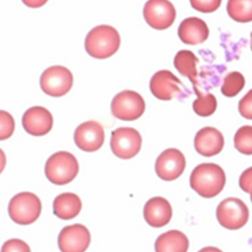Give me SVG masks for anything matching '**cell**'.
Instances as JSON below:
<instances>
[{
	"label": "cell",
	"instance_id": "6da1fadb",
	"mask_svg": "<svg viewBox=\"0 0 252 252\" xmlns=\"http://www.w3.org/2000/svg\"><path fill=\"white\" fill-rule=\"evenodd\" d=\"M226 174L221 166L206 162L195 167L190 176V186L204 198L219 195L226 185Z\"/></svg>",
	"mask_w": 252,
	"mask_h": 252
},
{
	"label": "cell",
	"instance_id": "7a4b0ae2",
	"mask_svg": "<svg viewBox=\"0 0 252 252\" xmlns=\"http://www.w3.org/2000/svg\"><path fill=\"white\" fill-rule=\"evenodd\" d=\"M121 45L119 32L114 27L100 25L91 30L85 38V50L93 58L104 60L112 57Z\"/></svg>",
	"mask_w": 252,
	"mask_h": 252
},
{
	"label": "cell",
	"instance_id": "3957f363",
	"mask_svg": "<svg viewBox=\"0 0 252 252\" xmlns=\"http://www.w3.org/2000/svg\"><path fill=\"white\" fill-rule=\"evenodd\" d=\"M80 170L77 158L68 151H58L46 160L45 173L47 180L56 185L71 183Z\"/></svg>",
	"mask_w": 252,
	"mask_h": 252
},
{
	"label": "cell",
	"instance_id": "277c9868",
	"mask_svg": "<svg viewBox=\"0 0 252 252\" xmlns=\"http://www.w3.org/2000/svg\"><path fill=\"white\" fill-rule=\"evenodd\" d=\"M9 216L19 225H31L40 218L42 202L31 192H22L14 195L9 204Z\"/></svg>",
	"mask_w": 252,
	"mask_h": 252
},
{
	"label": "cell",
	"instance_id": "5b68a950",
	"mask_svg": "<svg viewBox=\"0 0 252 252\" xmlns=\"http://www.w3.org/2000/svg\"><path fill=\"white\" fill-rule=\"evenodd\" d=\"M217 218L218 223L225 229H240L249 221L250 210L240 198L229 197L219 203Z\"/></svg>",
	"mask_w": 252,
	"mask_h": 252
},
{
	"label": "cell",
	"instance_id": "8992f818",
	"mask_svg": "<svg viewBox=\"0 0 252 252\" xmlns=\"http://www.w3.org/2000/svg\"><path fill=\"white\" fill-rule=\"evenodd\" d=\"M112 114L123 121H134L144 115L146 102L135 91L125 90L118 93L111 104Z\"/></svg>",
	"mask_w": 252,
	"mask_h": 252
},
{
	"label": "cell",
	"instance_id": "52a82bcc",
	"mask_svg": "<svg viewBox=\"0 0 252 252\" xmlns=\"http://www.w3.org/2000/svg\"><path fill=\"white\" fill-rule=\"evenodd\" d=\"M73 81V75L68 68L54 65L43 72L40 79V86L46 94L53 97H61L71 90Z\"/></svg>",
	"mask_w": 252,
	"mask_h": 252
},
{
	"label": "cell",
	"instance_id": "ba28073f",
	"mask_svg": "<svg viewBox=\"0 0 252 252\" xmlns=\"http://www.w3.org/2000/svg\"><path fill=\"white\" fill-rule=\"evenodd\" d=\"M142 148V136L133 127H118L112 132L111 149L119 159L128 160L135 157Z\"/></svg>",
	"mask_w": 252,
	"mask_h": 252
},
{
	"label": "cell",
	"instance_id": "9c48e42d",
	"mask_svg": "<svg viewBox=\"0 0 252 252\" xmlns=\"http://www.w3.org/2000/svg\"><path fill=\"white\" fill-rule=\"evenodd\" d=\"M149 88L156 98L164 101L184 95V83L169 70L156 72L150 80Z\"/></svg>",
	"mask_w": 252,
	"mask_h": 252
},
{
	"label": "cell",
	"instance_id": "30bf717a",
	"mask_svg": "<svg viewBox=\"0 0 252 252\" xmlns=\"http://www.w3.org/2000/svg\"><path fill=\"white\" fill-rule=\"evenodd\" d=\"M144 18L152 29L164 31L176 19V9L168 0H149L144 7Z\"/></svg>",
	"mask_w": 252,
	"mask_h": 252
},
{
	"label": "cell",
	"instance_id": "8fae6325",
	"mask_svg": "<svg viewBox=\"0 0 252 252\" xmlns=\"http://www.w3.org/2000/svg\"><path fill=\"white\" fill-rule=\"evenodd\" d=\"M186 160L184 153L177 149H165L157 158L155 170L162 181L172 182L179 179L185 170Z\"/></svg>",
	"mask_w": 252,
	"mask_h": 252
},
{
	"label": "cell",
	"instance_id": "7c38bea8",
	"mask_svg": "<svg viewBox=\"0 0 252 252\" xmlns=\"http://www.w3.org/2000/svg\"><path fill=\"white\" fill-rule=\"evenodd\" d=\"M90 244L91 233L81 224L64 227L58 237V246L62 252H85Z\"/></svg>",
	"mask_w": 252,
	"mask_h": 252
},
{
	"label": "cell",
	"instance_id": "4fadbf2b",
	"mask_svg": "<svg viewBox=\"0 0 252 252\" xmlns=\"http://www.w3.org/2000/svg\"><path fill=\"white\" fill-rule=\"evenodd\" d=\"M74 140L79 149L85 152H94L104 144L103 126L96 121H86L75 130Z\"/></svg>",
	"mask_w": 252,
	"mask_h": 252
},
{
	"label": "cell",
	"instance_id": "5bb4252c",
	"mask_svg": "<svg viewBox=\"0 0 252 252\" xmlns=\"http://www.w3.org/2000/svg\"><path fill=\"white\" fill-rule=\"evenodd\" d=\"M24 129L32 136H44L53 127V116L42 106H34L25 112L22 117Z\"/></svg>",
	"mask_w": 252,
	"mask_h": 252
},
{
	"label": "cell",
	"instance_id": "9a60e30c",
	"mask_svg": "<svg viewBox=\"0 0 252 252\" xmlns=\"http://www.w3.org/2000/svg\"><path fill=\"white\" fill-rule=\"evenodd\" d=\"M173 210L169 201L161 196L150 198L144 207V218L152 228H162L172 218Z\"/></svg>",
	"mask_w": 252,
	"mask_h": 252
},
{
	"label": "cell",
	"instance_id": "2e32d148",
	"mask_svg": "<svg viewBox=\"0 0 252 252\" xmlns=\"http://www.w3.org/2000/svg\"><path fill=\"white\" fill-rule=\"evenodd\" d=\"M224 144L223 134L213 126H205L195 134V150L204 157H213L219 154L224 148Z\"/></svg>",
	"mask_w": 252,
	"mask_h": 252
},
{
	"label": "cell",
	"instance_id": "e0dca14e",
	"mask_svg": "<svg viewBox=\"0 0 252 252\" xmlns=\"http://www.w3.org/2000/svg\"><path fill=\"white\" fill-rule=\"evenodd\" d=\"M209 28L206 22L198 17H188L181 23L178 34L181 41L189 46L202 44L209 37Z\"/></svg>",
	"mask_w": 252,
	"mask_h": 252
},
{
	"label": "cell",
	"instance_id": "ac0fdd59",
	"mask_svg": "<svg viewBox=\"0 0 252 252\" xmlns=\"http://www.w3.org/2000/svg\"><path fill=\"white\" fill-rule=\"evenodd\" d=\"M82 202L80 196L74 193H63L53 201V213L63 220H70L80 215Z\"/></svg>",
	"mask_w": 252,
	"mask_h": 252
},
{
	"label": "cell",
	"instance_id": "d6986e66",
	"mask_svg": "<svg viewBox=\"0 0 252 252\" xmlns=\"http://www.w3.org/2000/svg\"><path fill=\"white\" fill-rule=\"evenodd\" d=\"M189 239L181 230H168L157 238L155 242L156 252H187Z\"/></svg>",
	"mask_w": 252,
	"mask_h": 252
},
{
	"label": "cell",
	"instance_id": "ffe728a7",
	"mask_svg": "<svg viewBox=\"0 0 252 252\" xmlns=\"http://www.w3.org/2000/svg\"><path fill=\"white\" fill-rule=\"evenodd\" d=\"M198 59L190 50H181L174 58V66L184 77L188 78L193 86L197 84V69L196 64Z\"/></svg>",
	"mask_w": 252,
	"mask_h": 252
},
{
	"label": "cell",
	"instance_id": "44dd1931",
	"mask_svg": "<svg viewBox=\"0 0 252 252\" xmlns=\"http://www.w3.org/2000/svg\"><path fill=\"white\" fill-rule=\"evenodd\" d=\"M229 17L238 23L252 21V0H229L227 4Z\"/></svg>",
	"mask_w": 252,
	"mask_h": 252
},
{
	"label": "cell",
	"instance_id": "7402d4cb",
	"mask_svg": "<svg viewBox=\"0 0 252 252\" xmlns=\"http://www.w3.org/2000/svg\"><path fill=\"white\" fill-rule=\"evenodd\" d=\"M197 98L193 103V110L195 114L202 117L211 116L217 111L218 100L213 94H203L196 86H193Z\"/></svg>",
	"mask_w": 252,
	"mask_h": 252
},
{
	"label": "cell",
	"instance_id": "603a6c76",
	"mask_svg": "<svg viewBox=\"0 0 252 252\" xmlns=\"http://www.w3.org/2000/svg\"><path fill=\"white\" fill-rule=\"evenodd\" d=\"M245 84L246 80L240 72H230L224 79L221 93L227 97H234L244 89Z\"/></svg>",
	"mask_w": 252,
	"mask_h": 252
},
{
	"label": "cell",
	"instance_id": "cb8c5ba5",
	"mask_svg": "<svg viewBox=\"0 0 252 252\" xmlns=\"http://www.w3.org/2000/svg\"><path fill=\"white\" fill-rule=\"evenodd\" d=\"M234 148L242 154L252 155V126H243L234 135Z\"/></svg>",
	"mask_w": 252,
	"mask_h": 252
},
{
	"label": "cell",
	"instance_id": "d4e9b609",
	"mask_svg": "<svg viewBox=\"0 0 252 252\" xmlns=\"http://www.w3.org/2000/svg\"><path fill=\"white\" fill-rule=\"evenodd\" d=\"M15 124L12 115L5 111L0 112V140L11 137L14 131Z\"/></svg>",
	"mask_w": 252,
	"mask_h": 252
},
{
	"label": "cell",
	"instance_id": "484cf974",
	"mask_svg": "<svg viewBox=\"0 0 252 252\" xmlns=\"http://www.w3.org/2000/svg\"><path fill=\"white\" fill-rule=\"evenodd\" d=\"M192 7L201 12H216L221 5V0H191L190 1Z\"/></svg>",
	"mask_w": 252,
	"mask_h": 252
},
{
	"label": "cell",
	"instance_id": "4316f807",
	"mask_svg": "<svg viewBox=\"0 0 252 252\" xmlns=\"http://www.w3.org/2000/svg\"><path fill=\"white\" fill-rule=\"evenodd\" d=\"M1 252H32L30 246L21 239L6 241L1 249Z\"/></svg>",
	"mask_w": 252,
	"mask_h": 252
},
{
	"label": "cell",
	"instance_id": "83f0119b",
	"mask_svg": "<svg viewBox=\"0 0 252 252\" xmlns=\"http://www.w3.org/2000/svg\"><path fill=\"white\" fill-rule=\"evenodd\" d=\"M238 110L244 118L252 120V89L247 93L239 101Z\"/></svg>",
	"mask_w": 252,
	"mask_h": 252
},
{
	"label": "cell",
	"instance_id": "f1b7e54d",
	"mask_svg": "<svg viewBox=\"0 0 252 252\" xmlns=\"http://www.w3.org/2000/svg\"><path fill=\"white\" fill-rule=\"evenodd\" d=\"M239 186L241 189L248 194H251L252 190V166L246 169L241 174L239 179Z\"/></svg>",
	"mask_w": 252,
	"mask_h": 252
},
{
	"label": "cell",
	"instance_id": "f546056e",
	"mask_svg": "<svg viewBox=\"0 0 252 252\" xmlns=\"http://www.w3.org/2000/svg\"><path fill=\"white\" fill-rule=\"evenodd\" d=\"M198 252H223L221 250H219L218 248L216 247H206L203 248L202 250H200Z\"/></svg>",
	"mask_w": 252,
	"mask_h": 252
},
{
	"label": "cell",
	"instance_id": "4dcf8cb0",
	"mask_svg": "<svg viewBox=\"0 0 252 252\" xmlns=\"http://www.w3.org/2000/svg\"><path fill=\"white\" fill-rule=\"evenodd\" d=\"M251 200H252V193H251Z\"/></svg>",
	"mask_w": 252,
	"mask_h": 252
},
{
	"label": "cell",
	"instance_id": "1f68e13d",
	"mask_svg": "<svg viewBox=\"0 0 252 252\" xmlns=\"http://www.w3.org/2000/svg\"><path fill=\"white\" fill-rule=\"evenodd\" d=\"M251 37H252V46H251V47H252V34H251Z\"/></svg>",
	"mask_w": 252,
	"mask_h": 252
}]
</instances>
